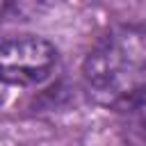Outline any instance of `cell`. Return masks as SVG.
I'll use <instances>...</instances> for the list:
<instances>
[{
  "instance_id": "cell-5",
  "label": "cell",
  "mask_w": 146,
  "mask_h": 146,
  "mask_svg": "<svg viewBox=\"0 0 146 146\" xmlns=\"http://www.w3.org/2000/svg\"><path fill=\"white\" fill-rule=\"evenodd\" d=\"M5 9H7V5H5V2H0V16L5 14Z\"/></svg>"
},
{
  "instance_id": "cell-4",
  "label": "cell",
  "mask_w": 146,
  "mask_h": 146,
  "mask_svg": "<svg viewBox=\"0 0 146 146\" xmlns=\"http://www.w3.org/2000/svg\"><path fill=\"white\" fill-rule=\"evenodd\" d=\"M2 100H5V89H2V84H0V105H2Z\"/></svg>"
},
{
  "instance_id": "cell-3",
  "label": "cell",
  "mask_w": 146,
  "mask_h": 146,
  "mask_svg": "<svg viewBox=\"0 0 146 146\" xmlns=\"http://www.w3.org/2000/svg\"><path fill=\"white\" fill-rule=\"evenodd\" d=\"M121 137L125 146H146V100L123 112Z\"/></svg>"
},
{
  "instance_id": "cell-1",
  "label": "cell",
  "mask_w": 146,
  "mask_h": 146,
  "mask_svg": "<svg viewBox=\"0 0 146 146\" xmlns=\"http://www.w3.org/2000/svg\"><path fill=\"white\" fill-rule=\"evenodd\" d=\"M91 100L112 110H130L146 100V25H116L89 50L82 66Z\"/></svg>"
},
{
  "instance_id": "cell-2",
  "label": "cell",
  "mask_w": 146,
  "mask_h": 146,
  "mask_svg": "<svg viewBox=\"0 0 146 146\" xmlns=\"http://www.w3.org/2000/svg\"><path fill=\"white\" fill-rule=\"evenodd\" d=\"M57 50L34 34H16L0 41V84H34L50 75Z\"/></svg>"
}]
</instances>
